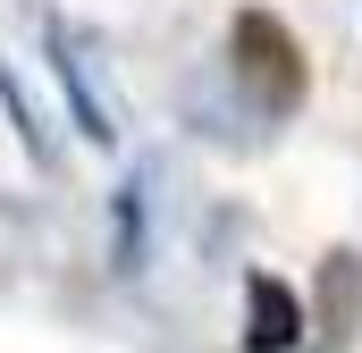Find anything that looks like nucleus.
<instances>
[{"label": "nucleus", "instance_id": "nucleus-1", "mask_svg": "<svg viewBox=\"0 0 362 353\" xmlns=\"http://www.w3.org/2000/svg\"><path fill=\"white\" fill-rule=\"evenodd\" d=\"M228 51H236V76H245V92H253L262 109H295V101H303L312 68H303V42L286 34V17H270V8H236Z\"/></svg>", "mask_w": 362, "mask_h": 353}, {"label": "nucleus", "instance_id": "nucleus-2", "mask_svg": "<svg viewBox=\"0 0 362 353\" xmlns=\"http://www.w3.org/2000/svg\"><path fill=\"white\" fill-rule=\"evenodd\" d=\"M303 345V303H295V286L270 277V269H253L245 277V353H295Z\"/></svg>", "mask_w": 362, "mask_h": 353}, {"label": "nucleus", "instance_id": "nucleus-3", "mask_svg": "<svg viewBox=\"0 0 362 353\" xmlns=\"http://www.w3.org/2000/svg\"><path fill=\"white\" fill-rule=\"evenodd\" d=\"M354 320H362V261L354 253H329V261H320V337L346 345Z\"/></svg>", "mask_w": 362, "mask_h": 353}]
</instances>
